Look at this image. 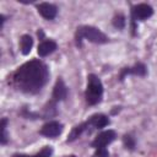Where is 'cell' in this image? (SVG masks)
<instances>
[{"label": "cell", "mask_w": 157, "mask_h": 157, "mask_svg": "<svg viewBox=\"0 0 157 157\" xmlns=\"http://www.w3.org/2000/svg\"><path fill=\"white\" fill-rule=\"evenodd\" d=\"M48 66L39 59L29 60L22 64L12 75L13 86L25 93H38L48 82Z\"/></svg>", "instance_id": "obj_1"}, {"label": "cell", "mask_w": 157, "mask_h": 157, "mask_svg": "<svg viewBox=\"0 0 157 157\" xmlns=\"http://www.w3.org/2000/svg\"><path fill=\"white\" fill-rule=\"evenodd\" d=\"M75 39H76V44L78 47H81L82 40L87 39L92 43L96 44H104L109 40V38L98 28L93 27V26H80L76 29L75 33Z\"/></svg>", "instance_id": "obj_2"}, {"label": "cell", "mask_w": 157, "mask_h": 157, "mask_svg": "<svg viewBox=\"0 0 157 157\" xmlns=\"http://www.w3.org/2000/svg\"><path fill=\"white\" fill-rule=\"evenodd\" d=\"M102 96H103V85H102L101 80L94 74L88 75L87 87H86V92H85V98H86L87 104H90V105L98 104L102 101Z\"/></svg>", "instance_id": "obj_3"}, {"label": "cell", "mask_w": 157, "mask_h": 157, "mask_svg": "<svg viewBox=\"0 0 157 157\" xmlns=\"http://www.w3.org/2000/svg\"><path fill=\"white\" fill-rule=\"evenodd\" d=\"M117 137V134L114 130H104L102 132H99L94 140L92 141L91 146L93 148H98V147H105L108 146L109 144H112Z\"/></svg>", "instance_id": "obj_4"}, {"label": "cell", "mask_w": 157, "mask_h": 157, "mask_svg": "<svg viewBox=\"0 0 157 157\" xmlns=\"http://www.w3.org/2000/svg\"><path fill=\"white\" fill-rule=\"evenodd\" d=\"M63 128H64L63 124L59 123V121H56V120L48 121V123H45V124L42 126L39 134L43 135V136H45V137L54 139V137H56V136H59V135L61 134Z\"/></svg>", "instance_id": "obj_5"}, {"label": "cell", "mask_w": 157, "mask_h": 157, "mask_svg": "<svg viewBox=\"0 0 157 157\" xmlns=\"http://www.w3.org/2000/svg\"><path fill=\"white\" fill-rule=\"evenodd\" d=\"M152 13H153V9L148 4H137L131 10V16H132L134 21H136V20L144 21V20L151 17Z\"/></svg>", "instance_id": "obj_6"}, {"label": "cell", "mask_w": 157, "mask_h": 157, "mask_svg": "<svg viewBox=\"0 0 157 157\" xmlns=\"http://www.w3.org/2000/svg\"><path fill=\"white\" fill-rule=\"evenodd\" d=\"M147 72V69L146 66L142 64V63H137L135 64L134 66H130V67H124L121 69V72L119 75V78L123 81L125 78L126 75H135V76H145Z\"/></svg>", "instance_id": "obj_7"}, {"label": "cell", "mask_w": 157, "mask_h": 157, "mask_svg": "<svg viewBox=\"0 0 157 157\" xmlns=\"http://www.w3.org/2000/svg\"><path fill=\"white\" fill-rule=\"evenodd\" d=\"M53 101L55 102H60L64 101L67 97V87L65 85V82L63 81V78H58L55 82V86L53 88Z\"/></svg>", "instance_id": "obj_8"}, {"label": "cell", "mask_w": 157, "mask_h": 157, "mask_svg": "<svg viewBox=\"0 0 157 157\" xmlns=\"http://www.w3.org/2000/svg\"><path fill=\"white\" fill-rule=\"evenodd\" d=\"M38 12L45 18V20H54L55 16H56V12H58V9L54 4H50V2H40L38 6Z\"/></svg>", "instance_id": "obj_9"}, {"label": "cell", "mask_w": 157, "mask_h": 157, "mask_svg": "<svg viewBox=\"0 0 157 157\" xmlns=\"http://www.w3.org/2000/svg\"><path fill=\"white\" fill-rule=\"evenodd\" d=\"M87 121L90 123L91 129H102V128H104L109 124L108 117L104 115V114H101V113L99 114H93L92 117L88 118Z\"/></svg>", "instance_id": "obj_10"}, {"label": "cell", "mask_w": 157, "mask_h": 157, "mask_svg": "<svg viewBox=\"0 0 157 157\" xmlns=\"http://www.w3.org/2000/svg\"><path fill=\"white\" fill-rule=\"evenodd\" d=\"M56 48H58V45H56V43H55L54 40H52V39L43 40V42L38 45V54H39V56L44 58V56L52 54L53 52H55Z\"/></svg>", "instance_id": "obj_11"}, {"label": "cell", "mask_w": 157, "mask_h": 157, "mask_svg": "<svg viewBox=\"0 0 157 157\" xmlns=\"http://www.w3.org/2000/svg\"><path fill=\"white\" fill-rule=\"evenodd\" d=\"M91 129V126H90V123L86 120L85 123H81V124H78V125H76L72 130H71V132H70V135H69V137H67V142H72V141H75L76 139H78L81 135H82V132H85V131H87V130H90Z\"/></svg>", "instance_id": "obj_12"}, {"label": "cell", "mask_w": 157, "mask_h": 157, "mask_svg": "<svg viewBox=\"0 0 157 157\" xmlns=\"http://www.w3.org/2000/svg\"><path fill=\"white\" fill-rule=\"evenodd\" d=\"M32 47H33V38H32L29 34H23V36L21 37V40H20V49H21V53H22L23 55L29 54Z\"/></svg>", "instance_id": "obj_13"}, {"label": "cell", "mask_w": 157, "mask_h": 157, "mask_svg": "<svg viewBox=\"0 0 157 157\" xmlns=\"http://www.w3.org/2000/svg\"><path fill=\"white\" fill-rule=\"evenodd\" d=\"M53 153V148L50 146H45L36 155H25V153H15L12 157H50Z\"/></svg>", "instance_id": "obj_14"}, {"label": "cell", "mask_w": 157, "mask_h": 157, "mask_svg": "<svg viewBox=\"0 0 157 157\" xmlns=\"http://www.w3.org/2000/svg\"><path fill=\"white\" fill-rule=\"evenodd\" d=\"M6 125H7V119L2 118L1 124H0V130H1V136H0V142L1 145H6L7 142V135H6Z\"/></svg>", "instance_id": "obj_15"}, {"label": "cell", "mask_w": 157, "mask_h": 157, "mask_svg": "<svg viewBox=\"0 0 157 157\" xmlns=\"http://www.w3.org/2000/svg\"><path fill=\"white\" fill-rule=\"evenodd\" d=\"M113 26L115 28H118V29H123L124 26H125V17H124V15H121V13L115 15L114 18H113Z\"/></svg>", "instance_id": "obj_16"}, {"label": "cell", "mask_w": 157, "mask_h": 157, "mask_svg": "<svg viewBox=\"0 0 157 157\" xmlns=\"http://www.w3.org/2000/svg\"><path fill=\"white\" fill-rule=\"evenodd\" d=\"M123 144H124L125 148H129V150H134L135 148V139L131 135H124Z\"/></svg>", "instance_id": "obj_17"}, {"label": "cell", "mask_w": 157, "mask_h": 157, "mask_svg": "<svg viewBox=\"0 0 157 157\" xmlns=\"http://www.w3.org/2000/svg\"><path fill=\"white\" fill-rule=\"evenodd\" d=\"M96 152H94V157H109V152L105 147H98V148H94Z\"/></svg>", "instance_id": "obj_18"}, {"label": "cell", "mask_w": 157, "mask_h": 157, "mask_svg": "<svg viewBox=\"0 0 157 157\" xmlns=\"http://www.w3.org/2000/svg\"><path fill=\"white\" fill-rule=\"evenodd\" d=\"M69 157H76V156H74V155H72V156H69Z\"/></svg>", "instance_id": "obj_19"}]
</instances>
